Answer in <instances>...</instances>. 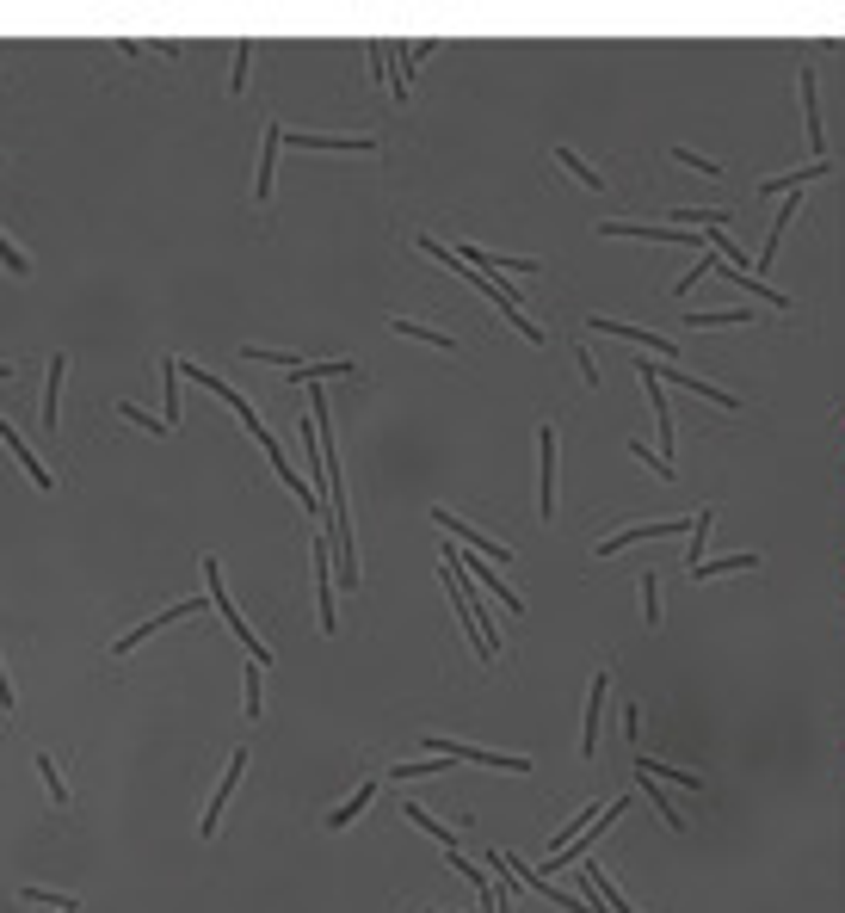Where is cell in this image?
<instances>
[{"instance_id":"cell-1","label":"cell","mask_w":845,"mask_h":913,"mask_svg":"<svg viewBox=\"0 0 845 913\" xmlns=\"http://www.w3.org/2000/svg\"><path fill=\"white\" fill-rule=\"evenodd\" d=\"M438 580H445V593H451V605H457V617H463V630L475 636V654H482V661H494V654H500V630H494V617L469 599V574L457 568L451 543H445V562H438Z\"/></svg>"},{"instance_id":"cell-2","label":"cell","mask_w":845,"mask_h":913,"mask_svg":"<svg viewBox=\"0 0 845 913\" xmlns=\"http://www.w3.org/2000/svg\"><path fill=\"white\" fill-rule=\"evenodd\" d=\"M204 599H210L216 611H223V617H229V630H235V636L247 642V654H253V667H266V661H272V648H266L260 636H253V630H247V617L235 611V599H229V587H223V562H216V556H204Z\"/></svg>"},{"instance_id":"cell-3","label":"cell","mask_w":845,"mask_h":913,"mask_svg":"<svg viewBox=\"0 0 845 913\" xmlns=\"http://www.w3.org/2000/svg\"><path fill=\"white\" fill-rule=\"evenodd\" d=\"M556 482H562V432L543 420L537 426V513L543 519H556V506H562Z\"/></svg>"},{"instance_id":"cell-4","label":"cell","mask_w":845,"mask_h":913,"mask_svg":"<svg viewBox=\"0 0 845 913\" xmlns=\"http://www.w3.org/2000/svg\"><path fill=\"white\" fill-rule=\"evenodd\" d=\"M426 753L438 759H469V765H500V772H531L525 753H494V747H475V741H451V735H414Z\"/></svg>"},{"instance_id":"cell-5","label":"cell","mask_w":845,"mask_h":913,"mask_svg":"<svg viewBox=\"0 0 845 913\" xmlns=\"http://www.w3.org/2000/svg\"><path fill=\"white\" fill-rule=\"evenodd\" d=\"M636 371H642V377H667V383H679V389H691V395L716 401V408H741V395H734V389H716V383H704V377L679 371V364H654V358H636Z\"/></svg>"},{"instance_id":"cell-6","label":"cell","mask_w":845,"mask_h":913,"mask_svg":"<svg viewBox=\"0 0 845 913\" xmlns=\"http://www.w3.org/2000/svg\"><path fill=\"white\" fill-rule=\"evenodd\" d=\"M679 531H691V519H648V525H623V531H611V537H599L593 543V556H617V550H630V543H654V537H679Z\"/></svg>"},{"instance_id":"cell-7","label":"cell","mask_w":845,"mask_h":913,"mask_svg":"<svg viewBox=\"0 0 845 913\" xmlns=\"http://www.w3.org/2000/svg\"><path fill=\"white\" fill-rule=\"evenodd\" d=\"M241 772H247V747H235V753H229V772H223V784H216V790H210V802H204V821H198V833H204V839H210L216 827H223V809H229V796H235Z\"/></svg>"},{"instance_id":"cell-8","label":"cell","mask_w":845,"mask_h":913,"mask_svg":"<svg viewBox=\"0 0 845 913\" xmlns=\"http://www.w3.org/2000/svg\"><path fill=\"white\" fill-rule=\"evenodd\" d=\"M574 876H580V883H586V901H593V907L605 901L611 913H636L630 901H623V895H617V883H611V870H605L599 858H580V864H574Z\"/></svg>"},{"instance_id":"cell-9","label":"cell","mask_w":845,"mask_h":913,"mask_svg":"<svg viewBox=\"0 0 845 913\" xmlns=\"http://www.w3.org/2000/svg\"><path fill=\"white\" fill-rule=\"evenodd\" d=\"M593 691H586V722H580V759H599V710H605V691H611V673L593 667V679H586Z\"/></svg>"},{"instance_id":"cell-10","label":"cell","mask_w":845,"mask_h":913,"mask_svg":"<svg viewBox=\"0 0 845 913\" xmlns=\"http://www.w3.org/2000/svg\"><path fill=\"white\" fill-rule=\"evenodd\" d=\"M432 525H438V531H451V537H463V543H475V550H482V556H494L500 568L512 562V550H506V543H494V537H482V531H475L469 519H457V513H451V506H432Z\"/></svg>"},{"instance_id":"cell-11","label":"cell","mask_w":845,"mask_h":913,"mask_svg":"<svg viewBox=\"0 0 845 913\" xmlns=\"http://www.w3.org/2000/svg\"><path fill=\"white\" fill-rule=\"evenodd\" d=\"M0 438H7V451H13V457H19V463L31 469V488H38V494H56V476L44 469V457H38V451H31L25 438H19V432L7 426V414H0Z\"/></svg>"},{"instance_id":"cell-12","label":"cell","mask_w":845,"mask_h":913,"mask_svg":"<svg viewBox=\"0 0 845 913\" xmlns=\"http://www.w3.org/2000/svg\"><path fill=\"white\" fill-rule=\"evenodd\" d=\"M198 605H204V599H179V605H173V611H161V617H149V624H136V630H130V636H118V642H112V654H130V648H136V642H149V636H155V630H167V624H179V617H192V611H198Z\"/></svg>"},{"instance_id":"cell-13","label":"cell","mask_w":845,"mask_h":913,"mask_svg":"<svg viewBox=\"0 0 845 913\" xmlns=\"http://www.w3.org/2000/svg\"><path fill=\"white\" fill-rule=\"evenodd\" d=\"M586 327H593V334H617V340H648V352H660V364H673V340H660V334H642V327H630V321H611V315H593V321H586Z\"/></svg>"},{"instance_id":"cell-14","label":"cell","mask_w":845,"mask_h":913,"mask_svg":"<svg viewBox=\"0 0 845 913\" xmlns=\"http://www.w3.org/2000/svg\"><path fill=\"white\" fill-rule=\"evenodd\" d=\"M796 87H802V118H808V149H827V130H821V93H815V68H802L796 75ZM827 161V155H821Z\"/></svg>"},{"instance_id":"cell-15","label":"cell","mask_w":845,"mask_h":913,"mask_svg":"<svg viewBox=\"0 0 845 913\" xmlns=\"http://www.w3.org/2000/svg\"><path fill=\"white\" fill-rule=\"evenodd\" d=\"M315 587H321V630L334 636V593H340V574H334V562H327V543H315Z\"/></svg>"},{"instance_id":"cell-16","label":"cell","mask_w":845,"mask_h":913,"mask_svg":"<svg viewBox=\"0 0 845 913\" xmlns=\"http://www.w3.org/2000/svg\"><path fill=\"white\" fill-rule=\"evenodd\" d=\"M642 389H648V408H654V426H660V457L673 463V408H667V395H660V377H642Z\"/></svg>"},{"instance_id":"cell-17","label":"cell","mask_w":845,"mask_h":913,"mask_svg":"<svg viewBox=\"0 0 845 913\" xmlns=\"http://www.w3.org/2000/svg\"><path fill=\"white\" fill-rule=\"evenodd\" d=\"M290 130L272 118L266 124V149H260V173H253V198H272V167H278V142H284Z\"/></svg>"},{"instance_id":"cell-18","label":"cell","mask_w":845,"mask_h":913,"mask_svg":"<svg viewBox=\"0 0 845 913\" xmlns=\"http://www.w3.org/2000/svg\"><path fill=\"white\" fill-rule=\"evenodd\" d=\"M290 149H352V155H377V136H290Z\"/></svg>"},{"instance_id":"cell-19","label":"cell","mask_w":845,"mask_h":913,"mask_svg":"<svg viewBox=\"0 0 845 913\" xmlns=\"http://www.w3.org/2000/svg\"><path fill=\"white\" fill-rule=\"evenodd\" d=\"M371 796H377V784H358V790L340 802V809H327V833H346V827H352L364 809H371Z\"/></svg>"},{"instance_id":"cell-20","label":"cell","mask_w":845,"mask_h":913,"mask_svg":"<svg viewBox=\"0 0 845 913\" xmlns=\"http://www.w3.org/2000/svg\"><path fill=\"white\" fill-rule=\"evenodd\" d=\"M451 556H457V550H451ZM457 568H463V574L475 580V587H494L506 611H525V599H519V593H512V587H500V574H494V568H482V562H469V556H457Z\"/></svg>"},{"instance_id":"cell-21","label":"cell","mask_w":845,"mask_h":913,"mask_svg":"<svg viewBox=\"0 0 845 913\" xmlns=\"http://www.w3.org/2000/svg\"><path fill=\"white\" fill-rule=\"evenodd\" d=\"M636 778H667V784H685V790H697V772H679V765H667V759H648L642 747H636Z\"/></svg>"},{"instance_id":"cell-22","label":"cell","mask_w":845,"mask_h":913,"mask_svg":"<svg viewBox=\"0 0 845 913\" xmlns=\"http://www.w3.org/2000/svg\"><path fill=\"white\" fill-rule=\"evenodd\" d=\"M710 525H716V513H710V506H697V513H691V543H685V574H697V568H704V537H710Z\"/></svg>"},{"instance_id":"cell-23","label":"cell","mask_w":845,"mask_h":913,"mask_svg":"<svg viewBox=\"0 0 845 913\" xmlns=\"http://www.w3.org/2000/svg\"><path fill=\"white\" fill-rule=\"evenodd\" d=\"M389 327H395L401 340H426V346H438V352H451V346H457L451 334H438V327H426V321H408V315H395Z\"/></svg>"},{"instance_id":"cell-24","label":"cell","mask_w":845,"mask_h":913,"mask_svg":"<svg viewBox=\"0 0 845 913\" xmlns=\"http://www.w3.org/2000/svg\"><path fill=\"white\" fill-rule=\"evenodd\" d=\"M556 161H562V167H568V173L580 179V186H586V192H605V179H599V167H593V161H580V155L568 149V142H556Z\"/></svg>"},{"instance_id":"cell-25","label":"cell","mask_w":845,"mask_h":913,"mask_svg":"<svg viewBox=\"0 0 845 913\" xmlns=\"http://www.w3.org/2000/svg\"><path fill=\"white\" fill-rule=\"evenodd\" d=\"M438 772H451V759H438V753H432V759H401L389 778H395V784H414V778H438Z\"/></svg>"},{"instance_id":"cell-26","label":"cell","mask_w":845,"mask_h":913,"mask_svg":"<svg viewBox=\"0 0 845 913\" xmlns=\"http://www.w3.org/2000/svg\"><path fill=\"white\" fill-rule=\"evenodd\" d=\"M62 371H68V358L56 352L50 358V389H44V426L56 432V414H62Z\"/></svg>"},{"instance_id":"cell-27","label":"cell","mask_w":845,"mask_h":913,"mask_svg":"<svg viewBox=\"0 0 845 913\" xmlns=\"http://www.w3.org/2000/svg\"><path fill=\"white\" fill-rule=\"evenodd\" d=\"M741 568H759V556H704V568H697L691 580H716V574H741Z\"/></svg>"},{"instance_id":"cell-28","label":"cell","mask_w":845,"mask_h":913,"mask_svg":"<svg viewBox=\"0 0 845 913\" xmlns=\"http://www.w3.org/2000/svg\"><path fill=\"white\" fill-rule=\"evenodd\" d=\"M401 815H408V821H420V827H426V833H432V839H438V846H445V852H457V839H451V827H445V821H432V815L420 809V802H401Z\"/></svg>"},{"instance_id":"cell-29","label":"cell","mask_w":845,"mask_h":913,"mask_svg":"<svg viewBox=\"0 0 845 913\" xmlns=\"http://www.w3.org/2000/svg\"><path fill=\"white\" fill-rule=\"evenodd\" d=\"M827 173V161H808L802 173H778V179H765L759 192H796V186H808V179H821Z\"/></svg>"},{"instance_id":"cell-30","label":"cell","mask_w":845,"mask_h":913,"mask_svg":"<svg viewBox=\"0 0 845 913\" xmlns=\"http://www.w3.org/2000/svg\"><path fill=\"white\" fill-rule=\"evenodd\" d=\"M741 321H753V315H747V309H704V315L691 309V315H685V327H741Z\"/></svg>"},{"instance_id":"cell-31","label":"cell","mask_w":845,"mask_h":913,"mask_svg":"<svg viewBox=\"0 0 845 913\" xmlns=\"http://www.w3.org/2000/svg\"><path fill=\"white\" fill-rule=\"evenodd\" d=\"M241 358H260V364H284V371H303L297 352H278V346H241Z\"/></svg>"},{"instance_id":"cell-32","label":"cell","mask_w":845,"mask_h":913,"mask_svg":"<svg viewBox=\"0 0 845 913\" xmlns=\"http://www.w3.org/2000/svg\"><path fill=\"white\" fill-rule=\"evenodd\" d=\"M630 457H642V463L654 469V476H660V482H673V476H679V463H667V457H660V451L648 457V445H642V438H630Z\"/></svg>"},{"instance_id":"cell-33","label":"cell","mask_w":845,"mask_h":913,"mask_svg":"<svg viewBox=\"0 0 845 913\" xmlns=\"http://www.w3.org/2000/svg\"><path fill=\"white\" fill-rule=\"evenodd\" d=\"M38 772H44V790H50V802L62 809V802H68V784H62V772H56V759H50V753H38Z\"/></svg>"},{"instance_id":"cell-34","label":"cell","mask_w":845,"mask_h":913,"mask_svg":"<svg viewBox=\"0 0 845 913\" xmlns=\"http://www.w3.org/2000/svg\"><path fill=\"white\" fill-rule=\"evenodd\" d=\"M636 587H642V617H648V630H654V624H660V580H654V574H642Z\"/></svg>"},{"instance_id":"cell-35","label":"cell","mask_w":845,"mask_h":913,"mask_svg":"<svg viewBox=\"0 0 845 913\" xmlns=\"http://www.w3.org/2000/svg\"><path fill=\"white\" fill-rule=\"evenodd\" d=\"M161 377H167V426H179V364L173 358L161 364Z\"/></svg>"},{"instance_id":"cell-36","label":"cell","mask_w":845,"mask_h":913,"mask_svg":"<svg viewBox=\"0 0 845 913\" xmlns=\"http://www.w3.org/2000/svg\"><path fill=\"white\" fill-rule=\"evenodd\" d=\"M260 710H266V698H260V667H253V661H247V716H253V722H260Z\"/></svg>"},{"instance_id":"cell-37","label":"cell","mask_w":845,"mask_h":913,"mask_svg":"<svg viewBox=\"0 0 845 913\" xmlns=\"http://www.w3.org/2000/svg\"><path fill=\"white\" fill-rule=\"evenodd\" d=\"M118 414H124L130 426H142V432H155V438L167 432V420H155V414H142V408H130V401H124V408H118Z\"/></svg>"},{"instance_id":"cell-38","label":"cell","mask_w":845,"mask_h":913,"mask_svg":"<svg viewBox=\"0 0 845 913\" xmlns=\"http://www.w3.org/2000/svg\"><path fill=\"white\" fill-rule=\"evenodd\" d=\"M0 260H7V272H19V278L31 272V260H25V253H19V247H13L7 235H0Z\"/></svg>"},{"instance_id":"cell-39","label":"cell","mask_w":845,"mask_h":913,"mask_svg":"<svg viewBox=\"0 0 845 913\" xmlns=\"http://www.w3.org/2000/svg\"><path fill=\"white\" fill-rule=\"evenodd\" d=\"M247 62H253V44H235V75H229V93H241V81H247Z\"/></svg>"},{"instance_id":"cell-40","label":"cell","mask_w":845,"mask_h":913,"mask_svg":"<svg viewBox=\"0 0 845 913\" xmlns=\"http://www.w3.org/2000/svg\"><path fill=\"white\" fill-rule=\"evenodd\" d=\"M574 364H580V377H586V389H599V364H593V352H586V346H580V352H574Z\"/></svg>"},{"instance_id":"cell-41","label":"cell","mask_w":845,"mask_h":913,"mask_svg":"<svg viewBox=\"0 0 845 913\" xmlns=\"http://www.w3.org/2000/svg\"><path fill=\"white\" fill-rule=\"evenodd\" d=\"M19 698H13V685H7V661H0V710H13Z\"/></svg>"},{"instance_id":"cell-42","label":"cell","mask_w":845,"mask_h":913,"mask_svg":"<svg viewBox=\"0 0 845 913\" xmlns=\"http://www.w3.org/2000/svg\"><path fill=\"white\" fill-rule=\"evenodd\" d=\"M0 383H13V358H7V364H0Z\"/></svg>"},{"instance_id":"cell-43","label":"cell","mask_w":845,"mask_h":913,"mask_svg":"<svg viewBox=\"0 0 845 913\" xmlns=\"http://www.w3.org/2000/svg\"><path fill=\"white\" fill-rule=\"evenodd\" d=\"M62 913H81V907H62Z\"/></svg>"}]
</instances>
